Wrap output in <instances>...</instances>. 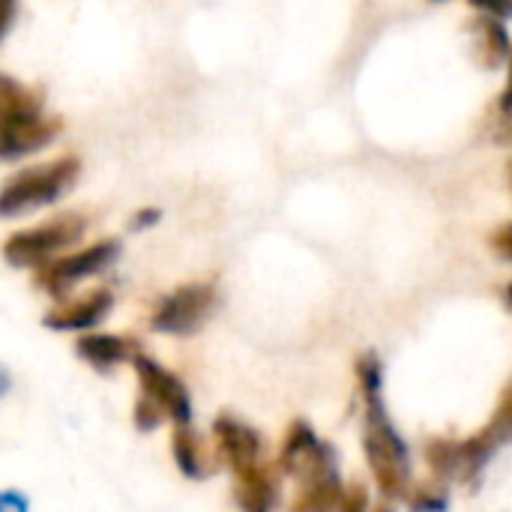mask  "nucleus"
Segmentation results:
<instances>
[{"instance_id": "nucleus-1", "label": "nucleus", "mask_w": 512, "mask_h": 512, "mask_svg": "<svg viewBox=\"0 0 512 512\" xmlns=\"http://www.w3.org/2000/svg\"><path fill=\"white\" fill-rule=\"evenodd\" d=\"M512 444V381L504 387L501 402L492 414V420L471 435L468 441H447L435 438L426 444V462L441 480H456V483H477L492 456Z\"/></svg>"}, {"instance_id": "nucleus-2", "label": "nucleus", "mask_w": 512, "mask_h": 512, "mask_svg": "<svg viewBox=\"0 0 512 512\" xmlns=\"http://www.w3.org/2000/svg\"><path fill=\"white\" fill-rule=\"evenodd\" d=\"M366 402V432L363 450L369 471L384 498H408L411 495V453L396 426L387 417V405L381 390H360Z\"/></svg>"}, {"instance_id": "nucleus-3", "label": "nucleus", "mask_w": 512, "mask_h": 512, "mask_svg": "<svg viewBox=\"0 0 512 512\" xmlns=\"http://www.w3.org/2000/svg\"><path fill=\"white\" fill-rule=\"evenodd\" d=\"M132 363H135V375H138L135 429L156 432L165 420H171L174 426H189L192 396H189L186 384L150 357L138 354Z\"/></svg>"}, {"instance_id": "nucleus-4", "label": "nucleus", "mask_w": 512, "mask_h": 512, "mask_svg": "<svg viewBox=\"0 0 512 512\" xmlns=\"http://www.w3.org/2000/svg\"><path fill=\"white\" fill-rule=\"evenodd\" d=\"M78 174H81L78 156H60L48 165H36L12 174L0 192V216L15 219L60 201L75 186Z\"/></svg>"}, {"instance_id": "nucleus-5", "label": "nucleus", "mask_w": 512, "mask_h": 512, "mask_svg": "<svg viewBox=\"0 0 512 512\" xmlns=\"http://www.w3.org/2000/svg\"><path fill=\"white\" fill-rule=\"evenodd\" d=\"M84 228L87 222L78 216V213H66V216H57L39 228H30V231H18L12 234L6 243H3V258L9 267L15 270H24V267H42L48 258H54L60 249H69L75 246L81 237H84Z\"/></svg>"}, {"instance_id": "nucleus-6", "label": "nucleus", "mask_w": 512, "mask_h": 512, "mask_svg": "<svg viewBox=\"0 0 512 512\" xmlns=\"http://www.w3.org/2000/svg\"><path fill=\"white\" fill-rule=\"evenodd\" d=\"M336 450L330 444H324L312 426H306L303 420H297L291 426V432L285 435V444H282V471L300 486V489H309V486H318V483H327V480H336L339 477V465H336Z\"/></svg>"}, {"instance_id": "nucleus-7", "label": "nucleus", "mask_w": 512, "mask_h": 512, "mask_svg": "<svg viewBox=\"0 0 512 512\" xmlns=\"http://www.w3.org/2000/svg\"><path fill=\"white\" fill-rule=\"evenodd\" d=\"M216 306V291L213 285H183L177 291H171L159 309L153 312L150 327L162 336H189L195 330L204 327V321L210 318Z\"/></svg>"}, {"instance_id": "nucleus-8", "label": "nucleus", "mask_w": 512, "mask_h": 512, "mask_svg": "<svg viewBox=\"0 0 512 512\" xmlns=\"http://www.w3.org/2000/svg\"><path fill=\"white\" fill-rule=\"evenodd\" d=\"M120 255V243L117 240H102L90 249H81L69 258H60V261H51L45 264L39 273H36V285L51 294V297H63L69 288H75L78 282L108 270Z\"/></svg>"}, {"instance_id": "nucleus-9", "label": "nucleus", "mask_w": 512, "mask_h": 512, "mask_svg": "<svg viewBox=\"0 0 512 512\" xmlns=\"http://www.w3.org/2000/svg\"><path fill=\"white\" fill-rule=\"evenodd\" d=\"M63 129V120L57 114H39L27 120H3L0 123V156L6 162L24 159L42 147H48Z\"/></svg>"}, {"instance_id": "nucleus-10", "label": "nucleus", "mask_w": 512, "mask_h": 512, "mask_svg": "<svg viewBox=\"0 0 512 512\" xmlns=\"http://www.w3.org/2000/svg\"><path fill=\"white\" fill-rule=\"evenodd\" d=\"M213 438L222 462L234 471V477L261 465V435L252 426L234 417H219L213 423Z\"/></svg>"}, {"instance_id": "nucleus-11", "label": "nucleus", "mask_w": 512, "mask_h": 512, "mask_svg": "<svg viewBox=\"0 0 512 512\" xmlns=\"http://www.w3.org/2000/svg\"><path fill=\"white\" fill-rule=\"evenodd\" d=\"M114 309V297L111 291L99 288V291H90L84 294L81 300L75 303H63L57 309H51L42 324L54 333H78V330H90L96 324H102Z\"/></svg>"}, {"instance_id": "nucleus-12", "label": "nucleus", "mask_w": 512, "mask_h": 512, "mask_svg": "<svg viewBox=\"0 0 512 512\" xmlns=\"http://www.w3.org/2000/svg\"><path fill=\"white\" fill-rule=\"evenodd\" d=\"M468 36H471V45H474V60L486 72H495L504 63H510L512 42L504 21L492 18V15H480V18H474L468 24Z\"/></svg>"}, {"instance_id": "nucleus-13", "label": "nucleus", "mask_w": 512, "mask_h": 512, "mask_svg": "<svg viewBox=\"0 0 512 512\" xmlns=\"http://www.w3.org/2000/svg\"><path fill=\"white\" fill-rule=\"evenodd\" d=\"M276 498V477L267 465H258L234 477V501L240 512H273Z\"/></svg>"}, {"instance_id": "nucleus-14", "label": "nucleus", "mask_w": 512, "mask_h": 512, "mask_svg": "<svg viewBox=\"0 0 512 512\" xmlns=\"http://www.w3.org/2000/svg\"><path fill=\"white\" fill-rule=\"evenodd\" d=\"M75 351L96 372H111L114 366L138 357L135 348H132V342L129 339H120V336H84V339H78Z\"/></svg>"}, {"instance_id": "nucleus-15", "label": "nucleus", "mask_w": 512, "mask_h": 512, "mask_svg": "<svg viewBox=\"0 0 512 512\" xmlns=\"http://www.w3.org/2000/svg\"><path fill=\"white\" fill-rule=\"evenodd\" d=\"M42 111V96L27 87L18 84L15 78L3 75L0 78V123L3 120H27V117H39Z\"/></svg>"}, {"instance_id": "nucleus-16", "label": "nucleus", "mask_w": 512, "mask_h": 512, "mask_svg": "<svg viewBox=\"0 0 512 512\" xmlns=\"http://www.w3.org/2000/svg\"><path fill=\"white\" fill-rule=\"evenodd\" d=\"M174 462L180 468L183 477L189 480H204L213 474V465H207V456L201 450V441L195 438V432L189 426H177L174 429Z\"/></svg>"}, {"instance_id": "nucleus-17", "label": "nucleus", "mask_w": 512, "mask_h": 512, "mask_svg": "<svg viewBox=\"0 0 512 512\" xmlns=\"http://www.w3.org/2000/svg\"><path fill=\"white\" fill-rule=\"evenodd\" d=\"M342 495H345V489H342V480L336 477V480H327V483L300 489V495H297L291 512H339Z\"/></svg>"}, {"instance_id": "nucleus-18", "label": "nucleus", "mask_w": 512, "mask_h": 512, "mask_svg": "<svg viewBox=\"0 0 512 512\" xmlns=\"http://www.w3.org/2000/svg\"><path fill=\"white\" fill-rule=\"evenodd\" d=\"M354 372H357L360 390H381V387H384V366H381L378 354H372V351L363 354V357L357 360Z\"/></svg>"}, {"instance_id": "nucleus-19", "label": "nucleus", "mask_w": 512, "mask_h": 512, "mask_svg": "<svg viewBox=\"0 0 512 512\" xmlns=\"http://www.w3.org/2000/svg\"><path fill=\"white\" fill-rule=\"evenodd\" d=\"M447 507H450V498L444 489L423 486L411 495V512H447Z\"/></svg>"}, {"instance_id": "nucleus-20", "label": "nucleus", "mask_w": 512, "mask_h": 512, "mask_svg": "<svg viewBox=\"0 0 512 512\" xmlns=\"http://www.w3.org/2000/svg\"><path fill=\"white\" fill-rule=\"evenodd\" d=\"M339 512H369V492L363 483H351L339 501Z\"/></svg>"}, {"instance_id": "nucleus-21", "label": "nucleus", "mask_w": 512, "mask_h": 512, "mask_svg": "<svg viewBox=\"0 0 512 512\" xmlns=\"http://www.w3.org/2000/svg\"><path fill=\"white\" fill-rule=\"evenodd\" d=\"M489 246H492V252H495L498 258H504V261H510L512 264V222L498 225V228L489 234Z\"/></svg>"}, {"instance_id": "nucleus-22", "label": "nucleus", "mask_w": 512, "mask_h": 512, "mask_svg": "<svg viewBox=\"0 0 512 512\" xmlns=\"http://www.w3.org/2000/svg\"><path fill=\"white\" fill-rule=\"evenodd\" d=\"M474 9H480L483 15H492L498 21H510L512 18V0H468Z\"/></svg>"}, {"instance_id": "nucleus-23", "label": "nucleus", "mask_w": 512, "mask_h": 512, "mask_svg": "<svg viewBox=\"0 0 512 512\" xmlns=\"http://www.w3.org/2000/svg\"><path fill=\"white\" fill-rule=\"evenodd\" d=\"M0 512H30V501H27L21 492L6 489V492L0 495Z\"/></svg>"}, {"instance_id": "nucleus-24", "label": "nucleus", "mask_w": 512, "mask_h": 512, "mask_svg": "<svg viewBox=\"0 0 512 512\" xmlns=\"http://www.w3.org/2000/svg\"><path fill=\"white\" fill-rule=\"evenodd\" d=\"M159 219H162V210H156V207H144V210H138V213L132 216L129 228H132V231H144V228H153Z\"/></svg>"}, {"instance_id": "nucleus-25", "label": "nucleus", "mask_w": 512, "mask_h": 512, "mask_svg": "<svg viewBox=\"0 0 512 512\" xmlns=\"http://www.w3.org/2000/svg\"><path fill=\"white\" fill-rule=\"evenodd\" d=\"M498 111H501V117H507V120L512 123V57H510V78H507V87H504V93H501Z\"/></svg>"}, {"instance_id": "nucleus-26", "label": "nucleus", "mask_w": 512, "mask_h": 512, "mask_svg": "<svg viewBox=\"0 0 512 512\" xmlns=\"http://www.w3.org/2000/svg\"><path fill=\"white\" fill-rule=\"evenodd\" d=\"M6 12H3V36H9L12 24H15V0H3Z\"/></svg>"}, {"instance_id": "nucleus-27", "label": "nucleus", "mask_w": 512, "mask_h": 512, "mask_svg": "<svg viewBox=\"0 0 512 512\" xmlns=\"http://www.w3.org/2000/svg\"><path fill=\"white\" fill-rule=\"evenodd\" d=\"M6 393H9V372L3 369V396H6Z\"/></svg>"}, {"instance_id": "nucleus-28", "label": "nucleus", "mask_w": 512, "mask_h": 512, "mask_svg": "<svg viewBox=\"0 0 512 512\" xmlns=\"http://www.w3.org/2000/svg\"><path fill=\"white\" fill-rule=\"evenodd\" d=\"M504 297H507V303H510V306H512V282H510V285H507V294H504Z\"/></svg>"}, {"instance_id": "nucleus-29", "label": "nucleus", "mask_w": 512, "mask_h": 512, "mask_svg": "<svg viewBox=\"0 0 512 512\" xmlns=\"http://www.w3.org/2000/svg\"><path fill=\"white\" fill-rule=\"evenodd\" d=\"M378 512H393V510H390V507H381V510H378Z\"/></svg>"}, {"instance_id": "nucleus-30", "label": "nucleus", "mask_w": 512, "mask_h": 512, "mask_svg": "<svg viewBox=\"0 0 512 512\" xmlns=\"http://www.w3.org/2000/svg\"><path fill=\"white\" fill-rule=\"evenodd\" d=\"M435 3H444V0H435Z\"/></svg>"}]
</instances>
